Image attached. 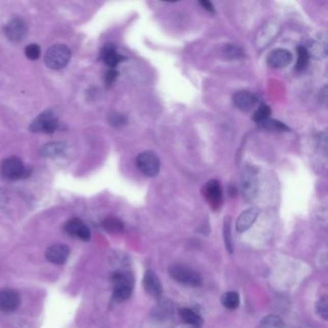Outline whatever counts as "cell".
Segmentation results:
<instances>
[{
	"label": "cell",
	"instance_id": "6da1fadb",
	"mask_svg": "<svg viewBox=\"0 0 328 328\" xmlns=\"http://www.w3.org/2000/svg\"><path fill=\"white\" fill-rule=\"evenodd\" d=\"M112 282L113 298L118 303L127 300L133 292L134 279L132 275L127 271L118 270L113 274Z\"/></svg>",
	"mask_w": 328,
	"mask_h": 328
},
{
	"label": "cell",
	"instance_id": "7a4b0ae2",
	"mask_svg": "<svg viewBox=\"0 0 328 328\" xmlns=\"http://www.w3.org/2000/svg\"><path fill=\"white\" fill-rule=\"evenodd\" d=\"M71 57V52L66 44L56 43L51 45L44 55L45 65L51 69L65 68Z\"/></svg>",
	"mask_w": 328,
	"mask_h": 328
},
{
	"label": "cell",
	"instance_id": "3957f363",
	"mask_svg": "<svg viewBox=\"0 0 328 328\" xmlns=\"http://www.w3.org/2000/svg\"><path fill=\"white\" fill-rule=\"evenodd\" d=\"M170 275L174 280L183 285L198 288L202 284V277L199 272L186 266L175 265L170 268Z\"/></svg>",
	"mask_w": 328,
	"mask_h": 328
},
{
	"label": "cell",
	"instance_id": "277c9868",
	"mask_svg": "<svg viewBox=\"0 0 328 328\" xmlns=\"http://www.w3.org/2000/svg\"><path fill=\"white\" fill-rule=\"evenodd\" d=\"M259 190V182L257 172L248 167L243 170L242 174V190L243 198L248 201H251L257 197Z\"/></svg>",
	"mask_w": 328,
	"mask_h": 328
},
{
	"label": "cell",
	"instance_id": "5b68a950",
	"mask_svg": "<svg viewBox=\"0 0 328 328\" xmlns=\"http://www.w3.org/2000/svg\"><path fill=\"white\" fill-rule=\"evenodd\" d=\"M59 126V121L51 110H46L40 114L30 125L32 132L51 134Z\"/></svg>",
	"mask_w": 328,
	"mask_h": 328
},
{
	"label": "cell",
	"instance_id": "8992f818",
	"mask_svg": "<svg viewBox=\"0 0 328 328\" xmlns=\"http://www.w3.org/2000/svg\"><path fill=\"white\" fill-rule=\"evenodd\" d=\"M139 170L148 177H154L160 172V160L152 151H145L137 157Z\"/></svg>",
	"mask_w": 328,
	"mask_h": 328
},
{
	"label": "cell",
	"instance_id": "52a82bcc",
	"mask_svg": "<svg viewBox=\"0 0 328 328\" xmlns=\"http://www.w3.org/2000/svg\"><path fill=\"white\" fill-rule=\"evenodd\" d=\"M25 167L17 157L5 159L1 165V173L8 180H17L25 176Z\"/></svg>",
	"mask_w": 328,
	"mask_h": 328
},
{
	"label": "cell",
	"instance_id": "ba28073f",
	"mask_svg": "<svg viewBox=\"0 0 328 328\" xmlns=\"http://www.w3.org/2000/svg\"><path fill=\"white\" fill-rule=\"evenodd\" d=\"M143 286L149 296L154 297V298H159L162 294H163V286L157 277L155 271L152 269H147L145 274V277L143 279Z\"/></svg>",
	"mask_w": 328,
	"mask_h": 328
},
{
	"label": "cell",
	"instance_id": "9c48e42d",
	"mask_svg": "<svg viewBox=\"0 0 328 328\" xmlns=\"http://www.w3.org/2000/svg\"><path fill=\"white\" fill-rule=\"evenodd\" d=\"M20 305V296L17 291L4 289L0 291V311L12 313Z\"/></svg>",
	"mask_w": 328,
	"mask_h": 328
},
{
	"label": "cell",
	"instance_id": "30bf717a",
	"mask_svg": "<svg viewBox=\"0 0 328 328\" xmlns=\"http://www.w3.org/2000/svg\"><path fill=\"white\" fill-rule=\"evenodd\" d=\"M64 229L69 236L79 238L82 241L87 242L91 239V231L89 227L79 218L69 220V222L66 223Z\"/></svg>",
	"mask_w": 328,
	"mask_h": 328
},
{
	"label": "cell",
	"instance_id": "8fae6325",
	"mask_svg": "<svg viewBox=\"0 0 328 328\" xmlns=\"http://www.w3.org/2000/svg\"><path fill=\"white\" fill-rule=\"evenodd\" d=\"M69 247L63 243H55L48 247L45 251V258L52 264L63 265L66 263L69 256Z\"/></svg>",
	"mask_w": 328,
	"mask_h": 328
},
{
	"label": "cell",
	"instance_id": "7c38bea8",
	"mask_svg": "<svg viewBox=\"0 0 328 328\" xmlns=\"http://www.w3.org/2000/svg\"><path fill=\"white\" fill-rule=\"evenodd\" d=\"M27 33V26L21 18L12 19L5 27V35L10 41L17 43L20 42Z\"/></svg>",
	"mask_w": 328,
	"mask_h": 328
},
{
	"label": "cell",
	"instance_id": "4fadbf2b",
	"mask_svg": "<svg viewBox=\"0 0 328 328\" xmlns=\"http://www.w3.org/2000/svg\"><path fill=\"white\" fill-rule=\"evenodd\" d=\"M293 59L292 53L284 49V48H277L268 54L267 62L268 65L272 69H282L288 66Z\"/></svg>",
	"mask_w": 328,
	"mask_h": 328
},
{
	"label": "cell",
	"instance_id": "5bb4252c",
	"mask_svg": "<svg viewBox=\"0 0 328 328\" xmlns=\"http://www.w3.org/2000/svg\"><path fill=\"white\" fill-rule=\"evenodd\" d=\"M259 216V209L256 207L249 208L244 210L239 216L236 223V229L239 233H243L249 230L257 217Z\"/></svg>",
	"mask_w": 328,
	"mask_h": 328
},
{
	"label": "cell",
	"instance_id": "9a60e30c",
	"mask_svg": "<svg viewBox=\"0 0 328 328\" xmlns=\"http://www.w3.org/2000/svg\"><path fill=\"white\" fill-rule=\"evenodd\" d=\"M222 188L220 182L211 179L205 186V198L212 209H217L222 202Z\"/></svg>",
	"mask_w": 328,
	"mask_h": 328
},
{
	"label": "cell",
	"instance_id": "2e32d148",
	"mask_svg": "<svg viewBox=\"0 0 328 328\" xmlns=\"http://www.w3.org/2000/svg\"><path fill=\"white\" fill-rule=\"evenodd\" d=\"M235 106L242 111H250L257 103V97L248 91L237 92L233 96Z\"/></svg>",
	"mask_w": 328,
	"mask_h": 328
},
{
	"label": "cell",
	"instance_id": "e0dca14e",
	"mask_svg": "<svg viewBox=\"0 0 328 328\" xmlns=\"http://www.w3.org/2000/svg\"><path fill=\"white\" fill-rule=\"evenodd\" d=\"M173 313V303L169 299H162L156 304L151 311V316L157 321H164L172 317Z\"/></svg>",
	"mask_w": 328,
	"mask_h": 328
},
{
	"label": "cell",
	"instance_id": "ac0fdd59",
	"mask_svg": "<svg viewBox=\"0 0 328 328\" xmlns=\"http://www.w3.org/2000/svg\"><path fill=\"white\" fill-rule=\"evenodd\" d=\"M101 58L111 69H115L121 61L124 60V57L117 52V48L113 43H107L104 45L101 51Z\"/></svg>",
	"mask_w": 328,
	"mask_h": 328
},
{
	"label": "cell",
	"instance_id": "d6986e66",
	"mask_svg": "<svg viewBox=\"0 0 328 328\" xmlns=\"http://www.w3.org/2000/svg\"><path fill=\"white\" fill-rule=\"evenodd\" d=\"M68 151V145L63 142H53L44 145L41 149V155L47 158H55L65 155Z\"/></svg>",
	"mask_w": 328,
	"mask_h": 328
},
{
	"label": "cell",
	"instance_id": "ffe728a7",
	"mask_svg": "<svg viewBox=\"0 0 328 328\" xmlns=\"http://www.w3.org/2000/svg\"><path fill=\"white\" fill-rule=\"evenodd\" d=\"M309 57H312L314 59L320 60L326 56L327 54V46L326 43L321 40H315L313 41L308 47H306Z\"/></svg>",
	"mask_w": 328,
	"mask_h": 328
},
{
	"label": "cell",
	"instance_id": "44dd1931",
	"mask_svg": "<svg viewBox=\"0 0 328 328\" xmlns=\"http://www.w3.org/2000/svg\"><path fill=\"white\" fill-rule=\"evenodd\" d=\"M179 315L184 322H186L187 324H190L194 327L199 328L203 324L202 318L199 316V314L193 311L190 308L182 309L179 312Z\"/></svg>",
	"mask_w": 328,
	"mask_h": 328
},
{
	"label": "cell",
	"instance_id": "7402d4cb",
	"mask_svg": "<svg viewBox=\"0 0 328 328\" xmlns=\"http://www.w3.org/2000/svg\"><path fill=\"white\" fill-rule=\"evenodd\" d=\"M102 226L108 233L114 234V235L122 233L124 229V225L121 220L115 216L106 217L102 222Z\"/></svg>",
	"mask_w": 328,
	"mask_h": 328
},
{
	"label": "cell",
	"instance_id": "603a6c76",
	"mask_svg": "<svg viewBox=\"0 0 328 328\" xmlns=\"http://www.w3.org/2000/svg\"><path fill=\"white\" fill-rule=\"evenodd\" d=\"M221 303L226 309H237L240 305V295L236 292H226L222 295Z\"/></svg>",
	"mask_w": 328,
	"mask_h": 328
},
{
	"label": "cell",
	"instance_id": "cb8c5ba5",
	"mask_svg": "<svg viewBox=\"0 0 328 328\" xmlns=\"http://www.w3.org/2000/svg\"><path fill=\"white\" fill-rule=\"evenodd\" d=\"M260 328H285L283 320L277 315H268L260 322Z\"/></svg>",
	"mask_w": 328,
	"mask_h": 328
},
{
	"label": "cell",
	"instance_id": "d4e9b609",
	"mask_svg": "<svg viewBox=\"0 0 328 328\" xmlns=\"http://www.w3.org/2000/svg\"><path fill=\"white\" fill-rule=\"evenodd\" d=\"M224 239H225V248L229 253L234 251L232 236H231V216H226L224 223Z\"/></svg>",
	"mask_w": 328,
	"mask_h": 328
},
{
	"label": "cell",
	"instance_id": "484cf974",
	"mask_svg": "<svg viewBox=\"0 0 328 328\" xmlns=\"http://www.w3.org/2000/svg\"><path fill=\"white\" fill-rule=\"evenodd\" d=\"M296 52H297V61H296V64H295V69L297 71H302L308 65L309 54H308L306 47L303 46V45H299L296 48Z\"/></svg>",
	"mask_w": 328,
	"mask_h": 328
},
{
	"label": "cell",
	"instance_id": "4316f807",
	"mask_svg": "<svg viewBox=\"0 0 328 328\" xmlns=\"http://www.w3.org/2000/svg\"><path fill=\"white\" fill-rule=\"evenodd\" d=\"M261 127L264 129L269 130V131H278V132H283V131H289V127L284 124L281 121H277V120H271L268 119L262 123H260Z\"/></svg>",
	"mask_w": 328,
	"mask_h": 328
},
{
	"label": "cell",
	"instance_id": "83f0119b",
	"mask_svg": "<svg viewBox=\"0 0 328 328\" xmlns=\"http://www.w3.org/2000/svg\"><path fill=\"white\" fill-rule=\"evenodd\" d=\"M271 114V110L267 104H261L259 108L256 110V112L253 115V121L257 122L258 124L262 123L263 121L269 119V116Z\"/></svg>",
	"mask_w": 328,
	"mask_h": 328
},
{
	"label": "cell",
	"instance_id": "f1b7e54d",
	"mask_svg": "<svg viewBox=\"0 0 328 328\" xmlns=\"http://www.w3.org/2000/svg\"><path fill=\"white\" fill-rule=\"evenodd\" d=\"M317 312L323 320H327L328 318V302L326 296H323L319 299L317 303Z\"/></svg>",
	"mask_w": 328,
	"mask_h": 328
},
{
	"label": "cell",
	"instance_id": "f546056e",
	"mask_svg": "<svg viewBox=\"0 0 328 328\" xmlns=\"http://www.w3.org/2000/svg\"><path fill=\"white\" fill-rule=\"evenodd\" d=\"M26 57L30 60H37L41 55V48L38 44H29L25 48Z\"/></svg>",
	"mask_w": 328,
	"mask_h": 328
},
{
	"label": "cell",
	"instance_id": "4dcf8cb0",
	"mask_svg": "<svg viewBox=\"0 0 328 328\" xmlns=\"http://www.w3.org/2000/svg\"><path fill=\"white\" fill-rule=\"evenodd\" d=\"M119 75L118 70L115 69H109L105 75V84L107 87H110L112 85L113 83L116 81V79Z\"/></svg>",
	"mask_w": 328,
	"mask_h": 328
},
{
	"label": "cell",
	"instance_id": "1f68e13d",
	"mask_svg": "<svg viewBox=\"0 0 328 328\" xmlns=\"http://www.w3.org/2000/svg\"><path fill=\"white\" fill-rule=\"evenodd\" d=\"M109 121H110V123L112 124L113 126H121V125H123L126 122V119L122 115L114 114L112 116H110Z\"/></svg>",
	"mask_w": 328,
	"mask_h": 328
},
{
	"label": "cell",
	"instance_id": "d6a6232c",
	"mask_svg": "<svg viewBox=\"0 0 328 328\" xmlns=\"http://www.w3.org/2000/svg\"><path fill=\"white\" fill-rule=\"evenodd\" d=\"M226 54H228V56H233V57H237L238 55L242 54V52L240 51V49L234 45H228L227 46V50H226Z\"/></svg>",
	"mask_w": 328,
	"mask_h": 328
},
{
	"label": "cell",
	"instance_id": "836d02e7",
	"mask_svg": "<svg viewBox=\"0 0 328 328\" xmlns=\"http://www.w3.org/2000/svg\"><path fill=\"white\" fill-rule=\"evenodd\" d=\"M8 201V196H7L6 192L3 190L2 188H0V207H3L5 205H7Z\"/></svg>",
	"mask_w": 328,
	"mask_h": 328
},
{
	"label": "cell",
	"instance_id": "e575fe53",
	"mask_svg": "<svg viewBox=\"0 0 328 328\" xmlns=\"http://www.w3.org/2000/svg\"><path fill=\"white\" fill-rule=\"evenodd\" d=\"M319 99L321 103H327V87L325 86L323 89L320 90Z\"/></svg>",
	"mask_w": 328,
	"mask_h": 328
},
{
	"label": "cell",
	"instance_id": "d590c367",
	"mask_svg": "<svg viewBox=\"0 0 328 328\" xmlns=\"http://www.w3.org/2000/svg\"><path fill=\"white\" fill-rule=\"evenodd\" d=\"M200 5L205 9L208 12L210 13H215V9H214V5L210 2V1H207V0H203V1H200L199 2Z\"/></svg>",
	"mask_w": 328,
	"mask_h": 328
},
{
	"label": "cell",
	"instance_id": "8d00e7d4",
	"mask_svg": "<svg viewBox=\"0 0 328 328\" xmlns=\"http://www.w3.org/2000/svg\"><path fill=\"white\" fill-rule=\"evenodd\" d=\"M320 141V146L321 147H323V150H324V153H326V146H327V142H326V134L323 133L320 135V138L319 139Z\"/></svg>",
	"mask_w": 328,
	"mask_h": 328
}]
</instances>
